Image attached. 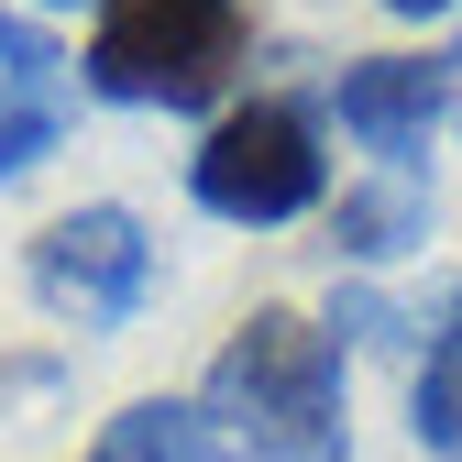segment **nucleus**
I'll return each mask as SVG.
<instances>
[{
    "mask_svg": "<svg viewBox=\"0 0 462 462\" xmlns=\"http://www.w3.org/2000/svg\"><path fill=\"white\" fill-rule=\"evenodd\" d=\"M23 286H33V309L67 319V330H122L154 298V243H143V220L122 199H88V209H67V220L33 231Z\"/></svg>",
    "mask_w": 462,
    "mask_h": 462,
    "instance_id": "4",
    "label": "nucleus"
},
{
    "mask_svg": "<svg viewBox=\"0 0 462 462\" xmlns=\"http://www.w3.org/2000/svg\"><path fill=\"white\" fill-rule=\"evenodd\" d=\"M451 122H462V110H451Z\"/></svg>",
    "mask_w": 462,
    "mask_h": 462,
    "instance_id": "12",
    "label": "nucleus"
},
{
    "mask_svg": "<svg viewBox=\"0 0 462 462\" xmlns=\"http://www.w3.org/2000/svg\"><path fill=\"white\" fill-rule=\"evenodd\" d=\"M67 67L78 55H55L23 12H0V188L67 143Z\"/></svg>",
    "mask_w": 462,
    "mask_h": 462,
    "instance_id": "6",
    "label": "nucleus"
},
{
    "mask_svg": "<svg viewBox=\"0 0 462 462\" xmlns=\"http://www.w3.org/2000/svg\"><path fill=\"white\" fill-rule=\"evenodd\" d=\"M385 12H396V23H440L451 0H385Z\"/></svg>",
    "mask_w": 462,
    "mask_h": 462,
    "instance_id": "10",
    "label": "nucleus"
},
{
    "mask_svg": "<svg viewBox=\"0 0 462 462\" xmlns=\"http://www.w3.org/2000/svg\"><path fill=\"white\" fill-rule=\"evenodd\" d=\"M330 243L353 254V264H396V254H419V243H430V188H419V177L341 188V209H330Z\"/></svg>",
    "mask_w": 462,
    "mask_h": 462,
    "instance_id": "8",
    "label": "nucleus"
},
{
    "mask_svg": "<svg viewBox=\"0 0 462 462\" xmlns=\"http://www.w3.org/2000/svg\"><path fill=\"white\" fill-rule=\"evenodd\" d=\"M188 199L231 231H275L309 220L330 199V154H319V110L309 99H231L188 154Z\"/></svg>",
    "mask_w": 462,
    "mask_h": 462,
    "instance_id": "3",
    "label": "nucleus"
},
{
    "mask_svg": "<svg viewBox=\"0 0 462 462\" xmlns=\"http://www.w3.org/2000/svg\"><path fill=\"white\" fill-rule=\"evenodd\" d=\"M330 110L385 177H419L430 133L462 110V44H430V55H364V67L330 78Z\"/></svg>",
    "mask_w": 462,
    "mask_h": 462,
    "instance_id": "5",
    "label": "nucleus"
},
{
    "mask_svg": "<svg viewBox=\"0 0 462 462\" xmlns=\"http://www.w3.org/2000/svg\"><path fill=\"white\" fill-rule=\"evenodd\" d=\"M199 419L231 462H353L341 330L309 309H254L199 374Z\"/></svg>",
    "mask_w": 462,
    "mask_h": 462,
    "instance_id": "1",
    "label": "nucleus"
},
{
    "mask_svg": "<svg viewBox=\"0 0 462 462\" xmlns=\"http://www.w3.org/2000/svg\"><path fill=\"white\" fill-rule=\"evenodd\" d=\"M254 12L243 0H99L78 78L122 110H209L243 78Z\"/></svg>",
    "mask_w": 462,
    "mask_h": 462,
    "instance_id": "2",
    "label": "nucleus"
},
{
    "mask_svg": "<svg viewBox=\"0 0 462 462\" xmlns=\"http://www.w3.org/2000/svg\"><path fill=\"white\" fill-rule=\"evenodd\" d=\"M78 462H220V440L199 419V396H133Z\"/></svg>",
    "mask_w": 462,
    "mask_h": 462,
    "instance_id": "9",
    "label": "nucleus"
},
{
    "mask_svg": "<svg viewBox=\"0 0 462 462\" xmlns=\"http://www.w3.org/2000/svg\"><path fill=\"white\" fill-rule=\"evenodd\" d=\"M44 12H67V0H44Z\"/></svg>",
    "mask_w": 462,
    "mask_h": 462,
    "instance_id": "11",
    "label": "nucleus"
},
{
    "mask_svg": "<svg viewBox=\"0 0 462 462\" xmlns=\"http://www.w3.org/2000/svg\"><path fill=\"white\" fill-rule=\"evenodd\" d=\"M430 353H419V374H408V430H419V451L430 462H462V275L430 298Z\"/></svg>",
    "mask_w": 462,
    "mask_h": 462,
    "instance_id": "7",
    "label": "nucleus"
}]
</instances>
